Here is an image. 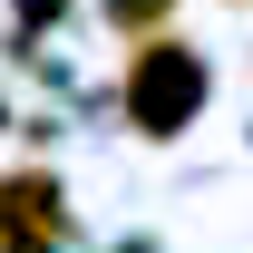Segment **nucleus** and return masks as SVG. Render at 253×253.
<instances>
[{"mask_svg": "<svg viewBox=\"0 0 253 253\" xmlns=\"http://www.w3.org/2000/svg\"><path fill=\"white\" fill-rule=\"evenodd\" d=\"M195 97H205V68H195L175 39H146V49L126 59V107H136L146 136H175V126L195 117Z\"/></svg>", "mask_w": 253, "mask_h": 253, "instance_id": "1", "label": "nucleus"}, {"mask_svg": "<svg viewBox=\"0 0 253 253\" xmlns=\"http://www.w3.org/2000/svg\"><path fill=\"white\" fill-rule=\"evenodd\" d=\"M59 234H68V214H59L49 175H0V253H49Z\"/></svg>", "mask_w": 253, "mask_h": 253, "instance_id": "2", "label": "nucleus"}, {"mask_svg": "<svg viewBox=\"0 0 253 253\" xmlns=\"http://www.w3.org/2000/svg\"><path fill=\"white\" fill-rule=\"evenodd\" d=\"M136 20H166V0H117V30H136Z\"/></svg>", "mask_w": 253, "mask_h": 253, "instance_id": "3", "label": "nucleus"}]
</instances>
